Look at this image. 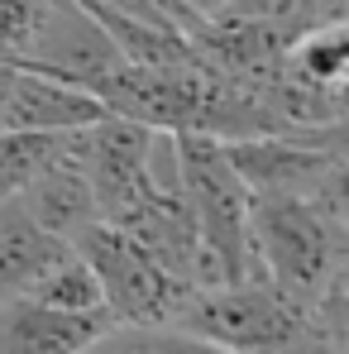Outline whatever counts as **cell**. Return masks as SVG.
Returning <instances> with one entry per match:
<instances>
[{"mask_svg": "<svg viewBox=\"0 0 349 354\" xmlns=\"http://www.w3.org/2000/svg\"><path fill=\"white\" fill-rule=\"evenodd\" d=\"M177 192L196 225L191 288L239 283L254 273L249 254V187L225 158V144L211 134H177Z\"/></svg>", "mask_w": 349, "mask_h": 354, "instance_id": "1", "label": "cell"}, {"mask_svg": "<svg viewBox=\"0 0 349 354\" xmlns=\"http://www.w3.org/2000/svg\"><path fill=\"white\" fill-rule=\"evenodd\" d=\"M249 254L254 273L311 306L321 288L349 268L345 216H330L311 196H249Z\"/></svg>", "mask_w": 349, "mask_h": 354, "instance_id": "2", "label": "cell"}, {"mask_svg": "<svg viewBox=\"0 0 349 354\" xmlns=\"http://www.w3.org/2000/svg\"><path fill=\"white\" fill-rule=\"evenodd\" d=\"M201 350H306L311 321L306 306L292 301L263 273H249L239 283L191 288L168 321Z\"/></svg>", "mask_w": 349, "mask_h": 354, "instance_id": "3", "label": "cell"}, {"mask_svg": "<svg viewBox=\"0 0 349 354\" xmlns=\"http://www.w3.org/2000/svg\"><path fill=\"white\" fill-rule=\"evenodd\" d=\"M72 249L91 263V273L101 283V297H106V306H111V316L120 326H168L173 311L182 306V297L191 292V283L168 273L158 259H149L111 221L82 225Z\"/></svg>", "mask_w": 349, "mask_h": 354, "instance_id": "4", "label": "cell"}, {"mask_svg": "<svg viewBox=\"0 0 349 354\" xmlns=\"http://www.w3.org/2000/svg\"><path fill=\"white\" fill-rule=\"evenodd\" d=\"M249 196H316L345 177V124L220 139Z\"/></svg>", "mask_w": 349, "mask_h": 354, "instance_id": "5", "label": "cell"}, {"mask_svg": "<svg viewBox=\"0 0 349 354\" xmlns=\"http://www.w3.org/2000/svg\"><path fill=\"white\" fill-rule=\"evenodd\" d=\"M120 48L111 44V34L101 29V19L91 10H82L77 0H53L44 10V24L29 44V53L15 62V67H34V72H48L58 82H72L91 96L106 91V82L120 72Z\"/></svg>", "mask_w": 349, "mask_h": 354, "instance_id": "6", "label": "cell"}, {"mask_svg": "<svg viewBox=\"0 0 349 354\" xmlns=\"http://www.w3.org/2000/svg\"><path fill=\"white\" fill-rule=\"evenodd\" d=\"M106 115V101L58 82L48 72H34V67H15L10 62V77H5V96H0V129H48V134H72V129H86Z\"/></svg>", "mask_w": 349, "mask_h": 354, "instance_id": "7", "label": "cell"}, {"mask_svg": "<svg viewBox=\"0 0 349 354\" xmlns=\"http://www.w3.org/2000/svg\"><path fill=\"white\" fill-rule=\"evenodd\" d=\"M111 311H62L39 297H5L0 301V350L15 354H72L96 350L111 335Z\"/></svg>", "mask_w": 349, "mask_h": 354, "instance_id": "8", "label": "cell"}, {"mask_svg": "<svg viewBox=\"0 0 349 354\" xmlns=\"http://www.w3.org/2000/svg\"><path fill=\"white\" fill-rule=\"evenodd\" d=\"M19 206L58 239H77L82 225L101 221V216H96L91 177H86V168H82V134H77V144H72L62 158H53L44 173L19 192Z\"/></svg>", "mask_w": 349, "mask_h": 354, "instance_id": "9", "label": "cell"}, {"mask_svg": "<svg viewBox=\"0 0 349 354\" xmlns=\"http://www.w3.org/2000/svg\"><path fill=\"white\" fill-rule=\"evenodd\" d=\"M72 239L48 235L24 206L19 196L0 201V301L5 297H24L58 259Z\"/></svg>", "mask_w": 349, "mask_h": 354, "instance_id": "10", "label": "cell"}, {"mask_svg": "<svg viewBox=\"0 0 349 354\" xmlns=\"http://www.w3.org/2000/svg\"><path fill=\"white\" fill-rule=\"evenodd\" d=\"M82 129L48 134V129H0V201L19 196L53 158H62L77 144Z\"/></svg>", "mask_w": 349, "mask_h": 354, "instance_id": "11", "label": "cell"}, {"mask_svg": "<svg viewBox=\"0 0 349 354\" xmlns=\"http://www.w3.org/2000/svg\"><path fill=\"white\" fill-rule=\"evenodd\" d=\"M283 62H287L296 77H306V82H321V86H340L345 91V72H349L345 19H326L316 29H301L296 39H287Z\"/></svg>", "mask_w": 349, "mask_h": 354, "instance_id": "12", "label": "cell"}, {"mask_svg": "<svg viewBox=\"0 0 349 354\" xmlns=\"http://www.w3.org/2000/svg\"><path fill=\"white\" fill-rule=\"evenodd\" d=\"M24 297H39V301H48V306H62V311H111L106 306V297H101V283H96V273H91V263L67 244L58 259L48 263V273L29 288Z\"/></svg>", "mask_w": 349, "mask_h": 354, "instance_id": "13", "label": "cell"}, {"mask_svg": "<svg viewBox=\"0 0 349 354\" xmlns=\"http://www.w3.org/2000/svg\"><path fill=\"white\" fill-rule=\"evenodd\" d=\"M48 5L53 0H0V62H19L29 53Z\"/></svg>", "mask_w": 349, "mask_h": 354, "instance_id": "14", "label": "cell"}, {"mask_svg": "<svg viewBox=\"0 0 349 354\" xmlns=\"http://www.w3.org/2000/svg\"><path fill=\"white\" fill-rule=\"evenodd\" d=\"M82 5H96V10H115V15H134V19H163L177 29H191L196 15L182 5V0H82Z\"/></svg>", "mask_w": 349, "mask_h": 354, "instance_id": "15", "label": "cell"}, {"mask_svg": "<svg viewBox=\"0 0 349 354\" xmlns=\"http://www.w3.org/2000/svg\"><path fill=\"white\" fill-rule=\"evenodd\" d=\"M196 19H220V15H239L244 0H182Z\"/></svg>", "mask_w": 349, "mask_h": 354, "instance_id": "16", "label": "cell"}, {"mask_svg": "<svg viewBox=\"0 0 349 354\" xmlns=\"http://www.w3.org/2000/svg\"><path fill=\"white\" fill-rule=\"evenodd\" d=\"M5 77H10V62H0V96H5Z\"/></svg>", "mask_w": 349, "mask_h": 354, "instance_id": "17", "label": "cell"}]
</instances>
